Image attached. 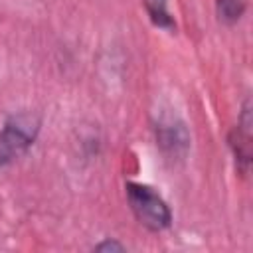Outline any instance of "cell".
<instances>
[{"instance_id":"cell-4","label":"cell","mask_w":253,"mask_h":253,"mask_svg":"<svg viewBox=\"0 0 253 253\" xmlns=\"http://www.w3.org/2000/svg\"><path fill=\"white\" fill-rule=\"evenodd\" d=\"M156 140L158 146L162 148L164 154L168 156H182L186 154L190 146V134L184 126V123H174V121H162L156 126Z\"/></svg>"},{"instance_id":"cell-2","label":"cell","mask_w":253,"mask_h":253,"mask_svg":"<svg viewBox=\"0 0 253 253\" xmlns=\"http://www.w3.org/2000/svg\"><path fill=\"white\" fill-rule=\"evenodd\" d=\"M126 200L134 217L150 231H162L170 225L172 213L166 202L146 184L126 182Z\"/></svg>"},{"instance_id":"cell-6","label":"cell","mask_w":253,"mask_h":253,"mask_svg":"<svg viewBox=\"0 0 253 253\" xmlns=\"http://www.w3.org/2000/svg\"><path fill=\"white\" fill-rule=\"evenodd\" d=\"M144 6H146V12H148V16L152 18V22L156 26L174 30V22H172V18L168 14L166 0H144Z\"/></svg>"},{"instance_id":"cell-7","label":"cell","mask_w":253,"mask_h":253,"mask_svg":"<svg viewBox=\"0 0 253 253\" xmlns=\"http://www.w3.org/2000/svg\"><path fill=\"white\" fill-rule=\"evenodd\" d=\"M95 251H125V245H121L115 239H105L95 245Z\"/></svg>"},{"instance_id":"cell-5","label":"cell","mask_w":253,"mask_h":253,"mask_svg":"<svg viewBox=\"0 0 253 253\" xmlns=\"http://www.w3.org/2000/svg\"><path fill=\"white\" fill-rule=\"evenodd\" d=\"M215 10H217V18L223 24L231 26V24H237L245 14L247 0H215Z\"/></svg>"},{"instance_id":"cell-1","label":"cell","mask_w":253,"mask_h":253,"mask_svg":"<svg viewBox=\"0 0 253 253\" xmlns=\"http://www.w3.org/2000/svg\"><path fill=\"white\" fill-rule=\"evenodd\" d=\"M42 119L34 111H20L6 119L0 130V166L20 158L36 140Z\"/></svg>"},{"instance_id":"cell-3","label":"cell","mask_w":253,"mask_h":253,"mask_svg":"<svg viewBox=\"0 0 253 253\" xmlns=\"http://www.w3.org/2000/svg\"><path fill=\"white\" fill-rule=\"evenodd\" d=\"M229 146L233 150L239 172L247 174L249 164H251V105H249V101H245V105L241 109L239 125L229 134Z\"/></svg>"}]
</instances>
